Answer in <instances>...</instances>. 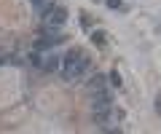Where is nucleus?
<instances>
[{"label": "nucleus", "mask_w": 161, "mask_h": 134, "mask_svg": "<svg viewBox=\"0 0 161 134\" xmlns=\"http://www.w3.org/2000/svg\"><path fill=\"white\" fill-rule=\"evenodd\" d=\"M40 67H43L46 72H54V70L59 67V56H57V54H48V56H43V62H40Z\"/></svg>", "instance_id": "7ed1b4c3"}, {"label": "nucleus", "mask_w": 161, "mask_h": 134, "mask_svg": "<svg viewBox=\"0 0 161 134\" xmlns=\"http://www.w3.org/2000/svg\"><path fill=\"white\" fill-rule=\"evenodd\" d=\"M108 3V8H121V0H105Z\"/></svg>", "instance_id": "6e6552de"}, {"label": "nucleus", "mask_w": 161, "mask_h": 134, "mask_svg": "<svg viewBox=\"0 0 161 134\" xmlns=\"http://www.w3.org/2000/svg\"><path fill=\"white\" fill-rule=\"evenodd\" d=\"M80 24H83V29H89V16L86 13H80Z\"/></svg>", "instance_id": "1a4fd4ad"}, {"label": "nucleus", "mask_w": 161, "mask_h": 134, "mask_svg": "<svg viewBox=\"0 0 161 134\" xmlns=\"http://www.w3.org/2000/svg\"><path fill=\"white\" fill-rule=\"evenodd\" d=\"M108 83H113L115 88H121V75H118V70H113V72L108 75Z\"/></svg>", "instance_id": "423d86ee"}, {"label": "nucleus", "mask_w": 161, "mask_h": 134, "mask_svg": "<svg viewBox=\"0 0 161 134\" xmlns=\"http://www.w3.org/2000/svg\"><path fill=\"white\" fill-rule=\"evenodd\" d=\"M62 62H64V81H78V78H83L86 75V70H89V64H92V59L86 56V54L80 51V48H70L67 54L62 56Z\"/></svg>", "instance_id": "f257e3e1"}, {"label": "nucleus", "mask_w": 161, "mask_h": 134, "mask_svg": "<svg viewBox=\"0 0 161 134\" xmlns=\"http://www.w3.org/2000/svg\"><path fill=\"white\" fill-rule=\"evenodd\" d=\"M153 107H156V113L161 115V94H156V102H153Z\"/></svg>", "instance_id": "0eeeda50"}, {"label": "nucleus", "mask_w": 161, "mask_h": 134, "mask_svg": "<svg viewBox=\"0 0 161 134\" xmlns=\"http://www.w3.org/2000/svg\"><path fill=\"white\" fill-rule=\"evenodd\" d=\"M86 86H89V91H97V88H105V86H108V78H105V75H99V72H94V75H92V81H89Z\"/></svg>", "instance_id": "20e7f679"}, {"label": "nucleus", "mask_w": 161, "mask_h": 134, "mask_svg": "<svg viewBox=\"0 0 161 134\" xmlns=\"http://www.w3.org/2000/svg\"><path fill=\"white\" fill-rule=\"evenodd\" d=\"M43 19H46L48 27H62V24L67 22V11H64V8H59V6H54V8H51V11H48Z\"/></svg>", "instance_id": "f03ea898"}, {"label": "nucleus", "mask_w": 161, "mask_h": 134, "mask_svg": "<svg viewBox=\"0 0 161 134\" xmlns=\"http://www.w3.org/2000/svg\"><path fill=\"white\" fill-rule=\"evenodd\" d=\"M92 40H94V46H105V40H108V35H105L102 29H94V32H92Z\"/></svg>", "instance_id": "39448f33"}]
</instances>
